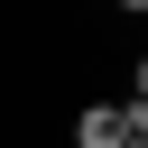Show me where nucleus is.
<instances>
[{
    "label": "nucleus",
    "mask_w": 148,
    "mask_h": 148,
    "mask_svg": "<svg viewBox=\"0 0 148 148\" xmlns=\"http://www.w3.org/2000/svg\"><path fill=\"white\" fill-rule=\"evenodd\" d=\"M120 148H148V139H120Z\"/></svg>",
    "instance_id": "7ed1b4c3"
},
{
    "label": "nucleus",
    "mask_w": 148,
    "mask_h": 148,
    "mask_svg": "<svg viewBox=\"0 0 148 148\" xmlns=\"http://www.w3.org/2000/svg\"><path fill=\"white\" fill-rule=\"evenodd\" d=\"M111 9H130V18H148V0H111Z\"/></svg>",
    "instance_id": "f03ea898"
},
{
    "label": "nucleus",
    "mask_w": 148,
    "mask_h": 148,
    "mask_svg": "<svg viewBox=\"0 0 148 148\" xmlns=\"http://www.w3.org/2000/svg\"><path fill=\"white\" fill-rule=\"evenodd\" d=\"M120 139H130L120 102H83V111H74V148H120Z\"/></svg>",
    "instance_id": "f257e3e1"
}]
</instances>
